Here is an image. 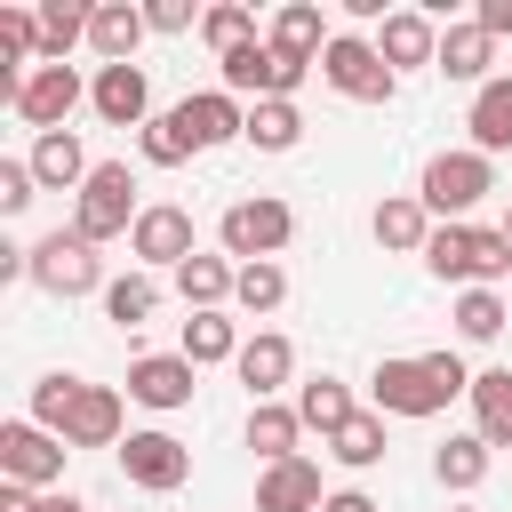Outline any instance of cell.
<instances>
[{"mask_svg":"<svg viewBox=\"0 0 512 512\" xmlns=\"http://www.w3.org/2000/svg\"><path fill=\"white\" fill-rule=\"evenodd\" d=\"M368 400H376V416H440V408H448V392L432 384L424 352H416V360H376Z\"/></svg>","mask_w":512,"mask_h":512,"instance_id":"30bf717a","label":"cell"},{"mask_svg":"<svg viewBox=\"0 0 512 512\" xmlns=\"http://www.w3.org/2000/svg\"><path fill=\"white\" fill-rule=\"evenodd\" d=\"M320 464L312 456H288V464H264L256 472V512H320Z\"/></svg>","mask_w":512,"mask_h":512,"instance_id":"9a60e30c","label":"cell"},{"mask_svg":"<svg viewBox=\"0 0 512 512\" xmlns=\"http://www.w3.org/2000/svg\"><path fill=\"white\" fill-rule=\"evenodd\" d=\"M464 128H472V152H488V160L512 152V72H496L488 88H472V120Z\"/></svg>","mask_w":512,"mask_h":512,"instance_id":"603a6c76","label":"cell"},{"mask_svg":"<svg viewBox=\"0 0 512 512\" xmlns=\"http://www.w3.org/2000/svg\"><path fill=\"white\" fill-rule=\"evenodd\" d=\"M504 240H512V208H504Z\"/></svg>","mask_w":512,"mask_h":512,"instance_id":"bcb514c9","label":"cell"},{"mask_svg":"<svg viewBox=\"0 0 512 512\" xmlns=\"http://www.w3.org/2000/svg\"><path fill=\"white\" fill-rule=\"evenodd\" d=\"M264 40H272L288 64H320V48H328L336 32L320 24V8H312V0H288V8L272 16V32H264Z\"/></svg>","mask_w":512,"mask_h":512,"instance_id":"cb8c5ba5","label":"cell"},{"mask_svg":"<svg viewBox=\"0 0 512 512\" xmlns=\"http://www.w3.org/2000/svg\"><path fill=\"white\" fill-rule=\"evenodd\" d=\"M136 176H128V160H96V176L80 184V200H72V232L88 240V248H104V240H128L136 232Z\"/></svg>","mask_w":512,"mask_h":512,"instance_id":"3957f363","label":"cell"},{"mask_svg":"<svg viewBox=\"0 0 512 512\" xmlns=\"http://www.w3.org/2000/svg\"><path fill=\"white\" fill-rule=\"evenodd\" d=\"M200 40H208L216 56H232V48L256 40V16H248L240 0H216V8H200Z\"/></svg>","mask_w":512,"mask_h":512,"instance_id":"d590c367","label":"cell"},{"mask_svg":"<svg viewBox=\"0 0 512 512\" xmlns=\"http://www.w3.org/2000/svg\"><path fill=\"white\" fill-rule=\"evenodd\" d=\"M120 480L144 488V496H176L192 480V448L176 432H128L120 440Z\"/></svg>","mask_w":512,"mask_h":512,"instance_id":"52a82bcc","label":"cell"},{"mask_svg":"<svg viewBox=\"0 0 512 512\" xmlns=\"http://www.w3.org/2000/svg\"><path fill=\"white\" fill-rule=\"evenodd\" d=\"M40 512H88V504H80V496H64V488H56V496H40Z\"/></svg>","mask_w":512,"mask_h":512,"instance_id":"f6af8a7d","label":"cell"},{"mask_svg":"<svg viewBox=\"0 0 512 512\" xmlns=\"http://www.w3.org/2000/svg\"><path fill=\"white\" fill-rule=\"evenodd\" d=\"M488 464H496V448H488L480 432H456V440H440V448H432V480H440V488H456V496H472V488L488 480Z\"/></svg>","mask_w":512,"mask_h":512,"instance_id":"d4e9b609","label":"cell"},{"mask_svg":"<svg viewBox=\"0 0 512 512\" xmlns=\"http://www.w3.org/2000/svg\"><path fill=\"white\" fill-rule=\"evenodd\" d=\"M176 128L192 136V152H216V144H248V104L224 96V88H200L176 104Z\"/></svg>","mask_w":512,"mask_h":512,"instance_id":"7c38bea8","label":"cell"},{"mask_svg":"<svg viewBox=\"0 0 512 512\" xmlns=\"http://www.w3.org/2000/svg\"><path fill=\"white\" fill-rule=\"evenodd\" d=\"M64 440L48 432V424H32V416H16V424H0V480H24V488H56L64 480Z\"/></svg>","mask_w":512,"mask_h":512,"instance_id":"9c48e42d","label":"cell"},{"mask_svg":"<svg viewBox=\"0 0 512 512\" xmlns=\"http://www.w3.org/2000/svg\"><path fill=\"white\" fill-rule=\"evenodd\" d=\"M328 456H336L344 472H376V464H384V416H376V408H360L344 432H328Z\"/></svg>","mask_w":512,"mask_h":512,"instance_id":"1f68e13d","label":"cell"},{"mask_svg":"<svg viewBox=\"0 0 512 512\" xmlns=\"http://www.w3.org/2000/svg\"><path fill=\"white\" fill-rule=\"evenodd\" d=\"M488 64H496V40H488V32L472 24V16L440 32V56H432V72H448V80H472V88H488V80H496Z\"/></svg>","mask_w":512,"mask_h":512,"instance_id":"7402d4cb","label":"cell"},{"mask_svg":"<svg viewBox=\"0 0 512 512\" xmlns=\"http://www.w3.org/2000/svg\"><path fill=\"white\" fill-rule=\"evenodd\" d=\"M144 24L152 32H192L200 16H192V0H144Z\"/></svg>","mask_w":512,"mask_h":512,"instance_id":"60d3db41","label":"cell"},{"mask_svg":"<svg viewBox=\"0 0 512 512\" xmlns=\"http://www.w3.org/2000/svg\"><path fill=\"white\" fill-rule=\"evenodd\" d=\"M240 344H248V336H240V320H232V312H192V320H184V360H192V368L240 360Z\"/></svg>","mask_w":512,"mask_h":512,"instance_id":"f546056e","label":"cell"},{"mask_svg":"<svg viewBox=\"0 0 512 512\" xmlns=\"http://www.w3.org/2000/svg\"><path fill=\"white\" fill-rule=\"evenodd\" d=\"M504 320H512V296H504V288H464V296H456V336H464V344H496Z\"/></svg>","mask_w":512,"mask_h":512,"instance_id":"4dcf8cb0","label":"cell"},{"mask_svg":"<svg viewBox=\"0 0 512 512\" xmlns=\"http://www.w3.org/2000/svg\"><path fill=\"white\" fill-rule=\"evenodd\" d=\"M488 192H496V160H488V152H432L424 176H416V200H424L440 224H464Z\"/></svg>","mask_w":512,"mask_h":512,"instance_id":"7a4b0ae2","label":"cell"},{"mask_svg":"<svg viewBox=\"0 0 512 512\" xmlns=\"http://www.w3.org/2000/svg\"><path fill=\"white\" fill-rule=\"evenodd\" d=\"M472 24H480L488 40H512V0H480V8H472Z\"/></svg>","mask_w":512,"mask_h":512,"instance_id":"b9f144b4","label":"cell"},{"mask_svg":"<svg viewBox=\"0 0 512 512\" xmlns=\"http://www.w3.org/2000/svg\"><path fill=\"white\" fill-rule=\"evenodd\" d=\"M128 256H136V264H152V272H176V264H192V256H200L192 208H176V200H152V208L136 216V232H128Z\"/></svg>","mask_w":512,"mask_h":512,"instance_id":"ba28073f","label":"cell"},{"mask_svg":"<svg viewBox=\"0 0 512 512\" xmlns=\"http://www.w3.org/2000/svg\"><path fill=\"white\" fill-rule=\"evenodd\" d=\"M448 512H472V504H448Z\"/></svg>","mask_w":512,"mask_h":512,"instance_id":"7dc6e473","label":"cell"},{"mask_svg":"<svg viewBox=\"0 0 512 512\" xmlns=\"http://www.w3.org/2000/svg\"><path fill=\"white\" fill-rule=\"evenodd\" d=\"M24 280L32 288H48V296H104V256L80 240V232H48V240H32L24 248Z\"/></svg>","mask_w":512,"mask_h":512,"instance_id":"5b68a950","label":"cell"},{"mask_svg":"<svg viewBox=\"0 0 512 512\" xmlns=\"http://www.w3.org/2000/svg\"><path fill=\"white\" fill-rule=\"evenodd\" d=\"M232 280H240L232 256H192V264H176V296H184L192 312H224V304H232Z\"/></svg>","mask_w":512,"mask_h":512,"instance_id":"4316f807","label":"cell"},{"mask_svg":"<svg viewBox=\"0 0 512 512\" xmlns=\"http://www.w3.org/2000/svg\"><path fill=\"white\" fill-rule=\"evenodd\" d=\"M152 312H160V280H152V272H120V280H104V320L144 328Z\"/></svg>","mask_w":512,"mask_h":512,"instance_id":"836d02e7","label":"cell"},{"mask_svg":"<svg viewBox=\"0 0 512 512\" xmlns=\"http://www.w3.org/2000/svg\"><path fill=\"white\" fill-rule=\"evenodd\" d=\"M80 384H88V376H64V368H56V376H40V384H32V424H48V432L64 440V416H72Z\"/></svg>","mask_w":512,"mask_h":512,"instance_id":"f35d334b","label":"cell"},{"mask_svg":"<svg viewBox=\"0 0 512 512\" xmlns=\"http://www.w3.org/2000/svg\"><path fill=\"white\" fill-rule=\"evenodd\" d=\"M80 96H88V80H80L72 64H32V80H24V96H16V120L40 128V136H56V128L80 112Z\"/></svg>","mask_w":512,"mask_h":512,"instance_id":"8fae6325","label":"cell"},{"mask_svg":"<svg viewBox=\"0 0 512 512\" xmlns=\"http://www.w3.org/2000/svg\"><path fill=\"white\" fill-rule=\"evenodd\" d=\"M232 304H240V312H280V304H288V272H280V264H240Z\"/></svg>","mask_w":512,"mask_h":512,"instance_id":"74e56055","label":"cell"},{"mask_svg":"<svg viewBox=\"0 0 512 512\" xmlns=\"http://www.w3.org/2000/svg\"><path fill=\"white\" fill-rule=\"evenodd\" d=\"M144 8L136 0H96L88 8V48L104 56V64H136V48H144Z\"/></svg>","mask_w":512,"mask_h":512,"instance_id":"2e32d148","label":"cell"},{"mask_svg":"<svg viewBox=\"0 0 512 512\" xmlns=\"http://www.w3.org/2000/svg\"><path fill=\"white\" fill-rule=\"evenodd\" d=\"M424 264H432V280L496 288V280H512V240H504V224H496V232H488V224H432Z\"/></svg>","mask_w":512,"mask_h":512,"instance_id":"6da1fadb","label":"cell"},{"mask_svg":"<svg viewBox=\"0 0 512 512\" xmlns=\"http://www.w3.org/2000/svg\"><path fill=\"white\" fill-rule=\"evenodd\" d=\"M472 432L488 448H512V368H480L472 376Z\"/></svg>","mask_w":512,"mask_h":512,"instance_id":"484cf974","label":"cell"},{"mask_svg":"<svg viewBox=\"0 0 512 512\" xmlns=\"http://www.w3.org/2000/svg\"><path fill=\"white\" fill-rule=\"evenodd\" d=\"M80 40H88V8H72V0H48V8H40V64H64Z\"/></svg>","mask_w":512,"mask_h":512,"instance_id":"e575fe53","label":"cell"},{"mask_svg":"<svg viewBox=\"0 0 512 512\" xmlns=\"http://www.w3.org/2000/svg\"><path fill=\"white\" fill-rule=\"evenodd\" d=\"M192 376L200 368L184 352H144V360H128V400L136 408H160V416L168 408H192Z\"/></svg>","mask_w":512,"mask_h":512,"instance_id":"4fadbf2b","label":"cell"},{"mask_svg":"<svg viewBox=\"0 0 512 512\" xmlns=\"http://www.w3.org/2000/svg\"><path fill=\"white\" fill-rule=\"evenodd\" d=\"M296 440H304V416H296V408H280V400H256V408H248V448H256L264 464H288V456H304Z\"/></svg>","mask_w":512,"mask_h":512,"instance_id":"f1b7e54d","label":"cell"},{"mask_svg":"<svg viewBox=\"0 0 512 512\" xmlns=\"http://www.w3.org/2000/svg\"><path fill=\"white\" fill-rule=\"evenodd\" d=\"M64 448H120V392L112 384H80V400L64 416Z\"/></svg>","mask_w":512,"mask_h":512,"instance_id":"44dd1931","label":"cell"},{"mask_svg":"<svg viewBox=\"0 0 512 512\" xmlns=\"http://www.w3.org/2000/svg\"><path fill=\"white\" fill-rule=\"evenodd\" d=\"M0 512H40V488H24V480H0Z\"/></svg>","mask_w":512,"mask_h":512,"instance_id":"7bdbcfd3","label":"cell"},{"mask_svg":"<svg viewBox=\"0 0 512 512\" xmlns=\"http://www.w3.org/2000/svg\"><path fill=\"white\" fill-rule=\"evenodd\" d=\"M24 160H32L40 192H72V200H80V184L96 176V160L80 152V136H72V128H56V136H32V152H24Z\"/></svg>","mask_w":512,"mask_h":512,"instance_id":"e0dca14e","label":"cell"},{"mask_svg":"<svg viewBox=\"0 0 512 512\" xmlns=\"http://www.w3.org/2000/svg\"><path fill=\"white\" fill-rule=\"evenodd\" d=\"M320 80L336 88V96H352V104H392V88H400V72L376 56V40H360V32H336L328 48H320Z\"/></svg>","mask_w":512,"mask_h":512,"instance_id":"8992f818","label":"cell"},{"mask_svg":"<svg viewBox=\"0 0 512 512\" xmlns=\"http://www.w3.org/2000/svg\"><path fill=\"white\" fill-rule=\"evenodd\" d=\"M368 232H376V248H392V256H424V240H432V208H424L416 192H384L376 216H368Z\"/></svg>","mask_w":512,"mask_h":512,"instance_id":"ac0fdd59","label":"cell"},{"mask_svg":"<svg viewBox=\"0 0 512 512\" xmlns=\"http://www.w3.org/2000/svg\"><path fill=\"white\" fill-rule=\"evenodd\" d=\"M88 104H96V120H112V128H144V120H152V80H144V64H104V72L88 80Z\"/></svg>","mask_w":512,"mask_h":512,"instance_id":"5bb4252c","label":"cell"},{"mask_svg":"<svg viewBox=\"0 0 512 512\" xmlns=\"http://www.w3.org/2000/svg\"><path fill=\"white\" fill-rule=\"evenodd\" d=\"M296 416H304V432L328 440V432H344L360 408H352V384H336V376H304V384H296Z\"/></svg>","mask_w":512,"mask_h":512,"instance_id":"83f0119b","label":"cell"},{"mask_svg":"<svg viewBox=\"0 0 512 512\" xmlns=\"http://www.w3.org/2000/svg\"><path fill=\"white\" fill-rule=\"evenodd\" d=\"M320 512H376V496H368V488H336Z\"/></svg>","mask_w":512,"mask_h":512,"instance_id":"ee69618b","label":"cell"},{"mask_svg":"<svg viewBox=\"0 0 512 512\" xmlns=\"http://www.w3.org/2000/svg\"><path fill=\"white\" fill-rule=\"evenodd\" d=\"M136 152H144L152 168H184V160H192V136L176 128V112H152V120L136 128Z\"/></svg>","mask_w":512,"mask_h":512,"instance_id":"8d00e7d4","label":"cell"},{"mask_svg":"<svg viewBox=\"0 0 512 512\" xmlns=\"http://www.w3.org/2000/svg\"><path fill=\"white\" fill-rule=\"evenodd\" d=\"M296 136H304V112H296L288 96L248 104V144H256V152H296Z\"/></svg>","mask_w":512,"mask_h":512,"instance_id":"d6a6232c","label":"cell"},{"mask_svg":"<svg viewBox=\"0 0 512 512\" xmlns=\"http://www.w3.org/2000/svg\"><path fill=\"white\" fill-rule=\"evenodd\" d=\"M216 240H224V256H240V264H280V248L296 240V208L272 200V192H248V200H232V208L216 216Z\"/></svg>","mask_w":512,"mask_h":512,"instance_id":"277c9868","label":"cell"},{"mask_svg":"<svg viewBox=\"0 0 512 512\" xmlns=\"http://www.w3.org/2000/svg\"><path fill=\"white\" fill-rule=\"evenodd\" d=\"M40 200V176H32V160H0V216H24Z\"/></svg>","mask_w":512,"mask_h":512,"instance_id":"ab89813d","label":"cell"},{"mask_svg":"<svg viewBox=\"0 0 512 512\" xmlns=\"http://www.w3.org/2000/svg\"><path fill=\"white\" fill-rule=\"evenodd\" d=\"M232 368H240L248 400H280V384L296 376V344L264 328V336H248V344H240V360H232Z\"/></svg>","mask_w":512,"mask_h":512,"instance_id":"ffe728a7","label":"cell"},{"mask_svg":"<svg viewBox=\"0 0 512 512\" xmlns=\"http://www.w3.org/2000/svg\"><path fill=\"white\" fill-rule=\"evenodd\" d=\"M376 56H384L392 72L432 64V56H440V24H432L424 8H392V16H384V32H376Z\"/></svg>","mask_w":512,"mask_h":512,"instance_id":"d6986e66","label":"cell"}]
</instances>
